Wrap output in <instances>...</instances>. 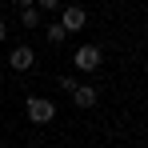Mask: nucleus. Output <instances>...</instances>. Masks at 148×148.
Segmentation results:
<instances>
[{
	"instance_id": "11",
	"label": "nucleus",
	"mask_w": 148,
	"mask_h": 148,
	"mask_svg": "<svg viewBox=\"0 0 148 148\" xmlns=\"http://www.w3.org/2000/svg\"><path fill=\"white\" fill-rule=\"evenodd\" d=\"M144 68H148V64H144Z\"/></svg>"
},
{
	"instance_id": "5",
	"label": "nucleus",
	"mask_w": 148,
	"mask_h": 148,
	"mask_svg": "<svg viewBox=\"0 0 148 148\" xmlns=\"http://www.w3.org/2000/svg\"><path fill=\"white\" fill-rule=\"evenodd\" d=\"M72 100H76V108H92V104H96V88H92V84H76Z\"/></svg>"
},
{
	"instance_id": "1",
	"label": "nucleus",
	"mask_w": 148,
	"mask_h": 148,
	"mask_svg": "<svg viewBox=\"0 0 148 148\" xmlns=\"http://www.w3.org/2000/svg\"><path fill=\"white\" fill-rule=\"evenodd\" d=\"M24 112H28V120H32V124H52V120H56V104L44 100V96H28Z\"/></svg>"
},
{
	"instance_id": "3",
	"label": "nucleus",
	"mask_w": 148,
	"mask_h": 148,
	"mask_svg": "<svg viewBox=\"0 0 148 148\" xmlns=\"http://www.w3.org/2000/svg\"><path fill=\"white\" fill-rule=\"evenodd\" d=\"M88 24V16H84V8H64V12H60V28H64V32H80V28Z\"/></svg>"
},
{
	"instance_id": "8",
	"label": "nucleus",
	"mask_w": 148,
	"mask_h": 148,
	"mask_svg": "<svg viewBox=\"0 0 148 148\" xmlns=\"http://www.w3.org/2000/svg\"><path fill=\"white\" fill-rule=\"evenodd\" d=\"M36 4H40L44 12H56V8H60V0H36Z\"/></svg>"
},
{
	"instance_id": "6",
	"label": "nucleus",
	"mask_w": 148,
	"mask_h": 148,
	"mask_svg": "<svg viewBox=\"0 0 148 148\" xmlns=\"http://www.w3.org/2000/svg\"><path fill=\"white\" fill-rule=\"evenodd\" d=\"M20 24H24V28H36V24H40V8H24V12H20Z\"/></svg>"
},
{
	"instance_id": "7",
	"label": "nucleus",
	"mask_w": 148,
	"mask_h": 148,
	"mask_svg": "<svg viewBox=\"0 0 148 148\" xmlns=\"http://www.w3.org/2000/svg\"><path fill=\"white\" fill-rule=\"evenodd\" d=\"M64 36H68V32H64V28H60V24H48V44H60Z\"/></svg>"
},
{
	"instance_id": "10",
	"label": "nucleus",
	"mask_w": 148,
	"mask_h": 148,
	"mask_svg": "<svg viewBox=\"0 0 148 148\" xmlns=\"http://www.w3.org/2000/svg\"><path fill=\"white\" fill-rule=\"evenodd\" d=\"M4 36H8V24H4V20H0V40H4Z\"/></svg>"
},
{
	"instance_id": "2",
	"label": "nucleus",
	"mask_w": 148,
	"mask_h": 148,
	"mask_svg": "<svg viewBox=\"0 0 148 148\" xmlns=\"http://www.w3.org/2000/svg\"><path fill=\"white\" fill-rule=\"evenodd\" d=\"M72 64L80 68V72H96V68H100V48H96V44H84V48H76Z\"/></svg>"
},
{
	"instance_id": "9",
	"label": "nucleus",
	"mask_w": 148,
	"mask_h": 148,
	"mask_svg": "<svg viewBox=\"0 0 148 148\" xmlns=\"http://www.w3.org/2000/svg\"><path fill=\"white\" fill-rule=\"evenodd\" d=\"M12 4H16V8H32V0H12Z\"/></svg>"
},
{
	"instance_id": "4",
	"label": "nucleus",
	"mask_w": 148,
	"mask_h": 148,
	"mask_svg": "<svg viewBox=\"0 0 148 148\" xmlns=\"http://www.w3.org/2000/svg\"><path fill=\"white\" fill-rule=\"evenodd\" d=\"M32 60H36V56H32V48H28V44H20V48L8 52V64H12L16 72H28V68H32Z\"/></svg>"
}]
</instances>
